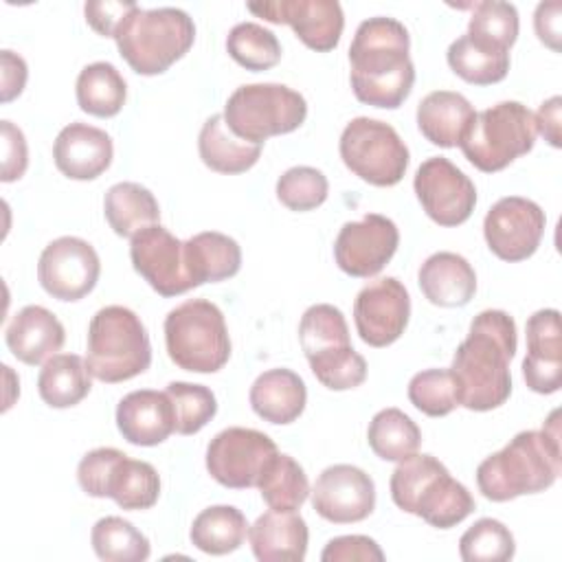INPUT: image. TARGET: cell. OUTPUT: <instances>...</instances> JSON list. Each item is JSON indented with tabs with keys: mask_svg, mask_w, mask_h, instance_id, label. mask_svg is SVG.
Listing matches in <instances>:
<instances>
[{
	"mask_svg": "<svg viewBox=\"0 0 562 562\" xmlns=\"http://www.w3.org/2000/svg\"><path fill=\"white\" fill-rule=\"evenodd\" d=\"M114 42L134 72L151 77L189 53L195 42V24L187 11L176 7H136L119 26Z\"/></svg>",
	"mask_w": 562,
	"mask_h": 562,
	"instance_id": "cell-5",
	"label": "cell"
},
{
	"mask_svg": "<svg viewBox=\"0 0 562 562\" xmlns=\"http://www.w3.org/2000/svg\"><path fill=\"white\" fill-rule=\"evenodd\" d=\"M560 11H562V4L558 0H551V2H540L533 13L536 35L551 50H560Z\"/></svg>",
	"mask_w": 562,
	"mask_h": 562,
	"instance_id": "cell-50",
	"label": "cell"
},
{
	"mask_svg": "<svg viewBox=\"0 0 562 562\" xmlns=\"http://www.w3.org/2000/svg\"><path fill=\"white\" fill-rule=\"evenodd\" d=\"M391 498L408 514L437 529H450L474 512V498L463 483L432 454H411L391 474Z\"/></svg>",
	"mask_w": 562,
	"mask_h": 562,
	"instance_id": "cell-4",
	"label": "cell"
},
{
	"mask_svg": "<svg viewBox=\"0 0 562 562\" xmlns=\"http://www.w3.org/2000/svg\"><path fill=\"white\" fill-rule=\"evenodd\" d=\"M307 103L283 83L239 86L224 105V121L239 138L263 145L270 136L290 134L303 125Z\"/></svg>",
	"mask_w": 562,
	"mask_h": 562,
	"instance_id": "cell-9",
	"label": "cell"
},
{
	"mask_svg": "<svg viewBox=\"0 0 562 562\" xmlns=\"http://www.w3.org/2000/svg\"><path fill=\"white\" fill-rule=\"evenodd\" d=\"M417 279L424 296L439 307H463L476 292V272L470 261L448 250L430 255Z\"/></svg>",
	"mask_w": 562,
	"mask_h": 562,
	"instance_id": "cell-25",
	"label": "cell"
},
{
	"mask_svg": "<svg viewBox=\"0 0 562 562\" xmlns=\"http://www.w3.org/2000/svg\"><path fill=\"white\" fill-rule=\"evenodd\" d=\"M198 151L202 162L217 173H244L259 160L261 145L239 138L226 125L224 114H213L200 130Z\"/></svg>",
	"mask_w": 562,
	"mask_h": 562,
	"instance_id": "cell-30",
	"label": "cell"
},
{
	"mask_svg": "<svg viewBox=\"0 0 562 562\" xmlns=\"http://www.w3.org/2000/svg\"><path fill=\"white\" fill-rule=\"evenodd\" d=\"M558 411H553L542 430L518 432L503 450L483 459L476 468L479 492L505 503L522 494L549 490L560 476V426Z\"/></svg>",
	"mask_w": 562,
	"mask_h": 562,
	"instance_id": "cell-3",
	"label": "cell"
},
{
	"mask_svg": "<svg viewBox=\"0 0 562 562\" xmlns=\"http://www.w3.org/2000/svg\"><path fill=\"white\" fill-rule=\"evenodd\" d=\"M316 380L329 391L356 389L367 378V362L353 347H342L307 358Z\"/></svg>",
	"mask_w": 562,
	"mask_h": 562,
	"instance_id": "cell-46",
	"label": "cell"
},
{
	"mask_svg": "<svg viewBox=\"0 0 562 562\" xmlns=\"http://www.w3.org/2000/svg\"><path fill=\"white\" fill-rule=\"evenodd\" d=\"M411 316V296L402 281L382 277L367 283L353 301L356 329L369 347H386L395 342Z\"/></svg>",
	"mask_w": 562,
	"mask_h": 562,
	"instance_id": "cell-18",
	"label": "cell"
},
{
	"mask_svg": "<svg viewBox=\"0 0 562 562\" xmlns=\"http://www.w3.org/2000/svg\"><path fill=\"white\" fill-rule=\"evenodd\" d=\"M4 340L20 362L35 367L61 349L66 331L50 310L42 305H26L11 318Z\"/></svg>",
	"mask_w": 562,
	"mask_h": 562,
	"instance_id": "cell-23",
	"label": "cell"
},
{
	"mask_svg": "<svg viewBox=\"0 0 562 562\" xmlns=\"http://www.w3.org/2000/svg\"><path fill=\"white\" fill-rule=\"evenodd\" d=\"M86 364L92 378L116 384L149 369L151 342L143 321L123 305L101 307L88 325Z\"/></svg>",
	"mask_w": 562,
	"mask_h": 562,
	"instance_id": "cell-6",
	"label": "cell"
},
{
	"mask_svg": "<svg viewBox=\"0 0 562 562\" xmlns=\"http://www.w3.org/2000/svg\"><path fill=\"white\" fill-rule=\"evenodd\" d=\"M165 345L171 362L193 373H215L231 358L224 314L206 299H189L167 314Z\"/></svg>",
	"mask_w": 562,
	"mask_h": 562,
	"instance_id": "cell-7",
	"label": "cell"
},
{
	"mask_svg": "<svg viewBox=\"0 0 562 562\" xmlns=\"http://www.w3.org/2000/svg\"><path fill=\"white\" fill-rule=\"evenodd\" d=\"M138 4L132 0H99V2H86L83 13L86 22L103 37H114L123 20L136 9Z\"/></svg>",
	"mask_w": 562,
	"mask_h": 562,
	"instance_id": "cell-49",
	"label": "cell"
},
{
	"mask_svg": "<svg viewBox=\"0 0 562 562\" xmlns=\"http://www.w3.org/2000/svg\"><path fill=\"white\" fill-rule=\"evenodd\" d=\"M560 110H562V99L555 94V97L547 99L533 114L536 132H540L551 147L562 145L560 143Z\"/></svg>",
	"mask_w": 562,
	"mask_h": 562,
	"instance_id": "cell-52",
	"label": "cell"
},
{
	"mask_svg": "<svg viewBox=\"0 0 562 562\" xmlns=\"http://www.w3.org/2000/svg\"><path fill=\"white\" fill-rule=\"evenodd\" d=\"M329 182L323 171L314 167H290L277 180V198L290 211H312L327 200Z\"/></svg>",
	"mask_w": 562,
	"mask_h": 562,
	"instance_id": "cell-45",
	"label": "cell"
},
{
	"mask_svg": "<svg viewBox=\"0 0 562 562\" xmlns=\"http://www.w3.org/2000/svg\"><path fill=\"white\" fill-rule=\"evenodd\" d=\"M465 35L483 46L509 50L518 37L516 7L512 2H501V0L476 2L468 22Z\"/></svg>",
	"mask_w": 562,
	"mask_h": 562,
	"instance_id": "cell-41",
	"label": "cell"
},
{
	"mask_svg": "<svg viewBox=\"0 0 562 562\" xmlns=\"http://www.w3.org/2000/svg\"><path fill=\"white\" fill-rule=\"evenodd\" d=\"M321 560L323 562H353V560L382 562L384 553L380 544L369 536H338L325 544Z\"/></svg>",
	"mask_w": 562,
	"mask_h": 562,
	"instance_id": "cell-47",
	"label": "cell"
},
{
	"mask_svg": "<svg viewBox=\"0 0 562 562\" xmlns=\"http://www.w3.org/2000/svg\"><path fill=\"white\" fill-rule=\"evenodd\" d=\"M514 551L512 531L496 518L476 520L459 540V553L465 562H505L514 558Z\"/></svg>",
	"mask_w": 562,
	"mask_h": 562,
	"instance_id": "cell-43",
	"label": "cell"
},
{
	"mask_svg": "<svg viewBox=\"0 0 562 562\" xmlns=\"http://www.w3.org/2000/svg\"><path fill=\"white\" fill-rule=\"evenodd\" d=\"M92 373L77 353H55L37 375L40 397L53 408H70L79 404L92 389Z\"/></svg>",
	"mask_w": 562,
	"mask_h": 562,
	"instance_id": "cell-32",
	"label": "cell"
},
{
	"mask_svg": "<svg viewBox=\"0 0 562 562\" xmlns=\"http://www.w3.org/2000/svg\"><path fill=\"white\" fill-rule=\"evenodd\" d=\"M397 244L395 222L380 213H367L360 222L342 224L334 241V259L349 277L369 279L391 261Z\"/></svg>",
	"mask_w": 562,
	"mask_h": 562,
	"instance_id": "cell-15",
	"label": "cell"
},
{
	"mask_svg": "<svg viewBox=\"0 0 562 562\" xmlns=\"http://www.w3.org/2000/svg\"><path fill=\"white\" fill-rule=\"evenodd\" d=\"M101 261L92 244L81 237L64 235L53 239L40 255V285L57 301H79L99 281Z\"/></svg>",
	"mask_w": 562,
	"mask_h": 562,
	"instance_id": "cell-12",
	"label": "cell"
},
{
	"mask_svg": "<svg viewBox=\"0 0 562 562\" xmlns=\"http://www.w3.org/2000/svg\"><path fill=\"white\" fill-rule=\"evenodd\" d=\"M165 393L173 408V428L180 435L200 432L217 413V400L209 386L169 382Z\"/></svg>",
	"mask_w": 562,
	"mask_h": 562,
	"instance_id": "cell-42",
	"label": "cell"
},
{
	"mask_svg": "<svg viewBox=\"0 0 562 562\" xmlns=\"http://www.w3.org/2000/svg\"><path fill=\"white\" fill-rule=\"evenodd\" d=\"M522 378L533 393L551 395L562 384L560 312L538 310L527 321V356Z\"/></svg>",
	"mask_w": 562,
	"mask_h": 562,
	"instance_id": "cell-20",
	"label": "cell"
},
{
	"mask_svg": "<svg viewBox=\"0 0 562 562\" xmlns=\"http://www.w3.org/2000/svg\"><path fill=\"white\" fill-rule=\"evenodd\" d=\"M248 536L246 516L233 505H213L202 509L191 525V542L211 555H226L241 547Z\"/></svg>",
	"mask_w": 562,
	"mask_h": 562,
	"instance_id": "cell-34",
	"label": "cell"
},
{
	"mask_svg": "<svg viewBox=\"0 0 562 562\" xmlns=\"http://www.w3.org/2000/svg\"><path fill=\"white\" fill-rule=\"evenodd\" d=\"M263 503L277 512H296L310 496L305 470L290 454H274L257 481Z\"/></svg>",
	"mask_w": 562,
	"mask_h": 562,
	"instance_id": "cell-36",
	"label": "cell"
},
{
	"mask_svg": "<svg viewBox=\"0 0 562 562\" xmlns=\"http://www.w3.org/2000/svg\"><path fill=\"white\" fill-rule=\"evenodd\" d=\"M246 7L270 24H290L296 37L316 53L336 48L345 29V13L336 0H261Z\"/></svg>",
	"mask_w": 562,
	"mask_h": 562,
	"instance_id": "cell-16",
	"label": "cell"
},
{
	"mask_svg": "<svg viewBox=\"0 0 562 562\" xmlns=\"http://www.w3.org/2000/svg\"><path fill=\"white\" fill-rule=\"evenodd\" d=\"M516 347V323L507 312L485 310L472 318L470 331L457 347L450 367L457 382L459 406L483 413L509 400V362Z\"/></svg>",
	"mask_w": 562,
	"mask_h": 562,
	"instance_id": "cell-1",
	"label": "cell"
},
{
	"mask_svg": "<svg viewBox=\"0 0 562 562\" xmlns=\"http://www.w3.org/2000/svg\"><path fill=\"white\" fill-rule=\"evenodd\" d=\"M77 103L83 112L110 119L121 112L127 99V83L110 61H94L81 68L77 77Z\"/></svg>",
	"mask_w": 562,
	"mask_h": 562,
	"instance_id": "cell-33",
	"label": "cell"
},
{
	"mask_svg": "<svg viewBox=\"0 0 562 562\" xmlns=\"http://www.w3.org/2000/svg\"><path fill=\"white\" fill-rule=\"evenodd\" d=\"M446 59L457 77L474 86L498 83L509 72V50L483 46L468 35L457 37L448 46Z\"/></svg>",
	"mask_w": 562,
	"mask_h": 562,
	"instance_id": "cell-35",
	"label": "cell"
},
{
	"mask_svg": "<svg viewBox=\"0 0 562 562\" xmlns=\"http://www.w3.org/2000/svg\"><path fill=\"white\" fill-rule=\"evenodd\" d=\"M103 213L119 237H134L138 231L158 224L160 206L154 193L138 182H116L103 198Z\"/></svg>",
	"mask_w": 562,
	"mask_h": 562,
	"instance_id": "cell-31",
	"label": "cell"
},
{
	"mask_svg": "<svg viewBox=\"0 0 562 562\" xmlns=\"http://www.w3.org/2000/svg\"><path fill=\"white\" fill-rule=\"evenodd\" d=\"M299 342L305 358L351 347L349 327L342 312L329 303L307 307L299 323Z\"/></svg>",
	"mask_w": 562,
	"mask_h": 562,
	"instance_id": "cell-39",
	"label": "cell"
},
{
	"mask_svg": "<svg viewBox=\"0 0 562 562\" xmlns=\"http://www.w3.org/2000/svg\"><path fill=\"white\" fill-rule=\"evenodd\" d=\"M184 259L193 285L231 279L241 268L239 244L217 231H204L184 241Z\"/></svg>",
	"mask_w": 562,
	"mask_h": 562,
	"instance_id": "cell-29",
	"label": "cell"
},
{
	"mask_svg": "<svg viewBox=\"0 0 562 562\" xmlns=\"http://www.w3.org/2000/svg\"><path fill=\"white\" fill-rule=\"evenodd\" d=\"M0 72H2V103H9L11 99H15L26 83L29 70H26V61L15 55L13 50H2L0 53Z\"/></svg>",
	"mask_w": 562,
	"mask_h": 562,
	"instance_id": "cell-51",
	"label": "cell"
},
{
	"mask_svg": "<svg viewBox=\"0 0 562 562\" xmlns=\"http://www.w3.org/2000/svg\"><path fill=\"white\" fill-rule=\"evenodd\" d=\"M279 454L277 443L261 430L231 426L206 446V470L224 487H257L270 459Z\"/></svg>",
	"mask_w": 562,
	"mask_h": 562,
	"instance_id": "cell-11",
	"label": "cell"
},
{
	"mask_svg": "<svg viewBox=\"0 0 562 562\" xmlns=\"http://www.w3.org/2000/svg\"><path fill=\"white\" fill-rule=\"evenodd\" d=\"M116 426L134 446H158L173 428V408L167 393L140 389L127 393L116 406Z\"/></svg>",
	"mask_w": 562,
	"mask_h": 562,
	"instance_id": "cell-22",
	"label": "cell"
},
{
	"mask_svg": "<svg viewBox=\"0 0 562 562\" xmlns=\"http://www.w3.org/2000/svg\"><path fill=\"white\" fill-rule=\"evenodd\" d=\"M314 512L336 525L360 522L371 516L375 507L373 479L349 463L325 468L312 487Z\"/></svg>",
	"mask_w": 562,
	"mask_h": 562,
	"instance_id": "cell-19",
	"label": "cell"
},
{
	"mask_svg": "<svg viewBox=\"0 0 562 562\" xmlns=\"http://www.w3.org/2000/svg\"><path fill=\"white\" fill-rule=\"evenodd\" d=\"M228 55L246 70L261 72L279 64L281 44L277 35L257 22H239L226 37Z\"/></svg>",
	"mask_w": 562,
	"mask_h": 562,
	"instance_id": "cell-40",
	"label": "cell"
},
{
	"mask_svg": "<svg viewBox=\"0 0 562 562\" xmlns=\"http://www.w3.org/2000/svg\"><path fill=\"white\" fill-rule=\"evenodd\" d=\"M90 542L94 553L105 562H143L151 553L147 536L121 516H105L97 520Z\"/></svg>",
	"mask_w": 562,
	"mask_h": 562,
	"instance_id": "cell-38",
	"label": "cell"
},
{
	"mask_svg": "<svg viewBox=\"0 0 562 562\" xmlns=\"http://www.w3.org/2000/svg\"><path fill=\"white\" fill-rule=\"evenodd\" d=\"M367 439L371 450L384 461H404L417 452L422 430L400 408H382L369 422Z\"/></svg>",
	"mask_w": 562,
	"mask_h": 562,
	"instance_id": "cell-37",
	"label": "cell"
},
{
	"mask_svg": "<svg viewBox=\"0 0 562 562\" xmlns=\"http://www.w3.org/2000/svg\"><path fill=\"white\" fill-rule=\"evenodd\" d=\"M252 411L270 424H292L305 408L307 389L290 369H268L250 386Z\"/></svg>",
	"mask_w": 562,
	"mask_h": 562,
	"instance_id": "cell-27",
	"label": "cell"
},
{
	"mask_svg": "<svg viewBox=\"0 0 562 562\" xmlns=\"http://www.w3.org/2000/svg\"><path fill=\"white\" fill-rule=\"evenodd\" d=\"M2 130V182L20 180L29 167V147L20 127L11 121H0Z\"/></svg>",
	"mask_w": 562,
	"mask_h": 562,
	"instance_id": "cell-48",
	"label": "cell"
},
{
	"mask_svg": "<svg viewBox=\"0 0 562 562\" xmlns=\"http://www.w3.org/2000/svg\"><path fill=\"white\" fill-rule=\"evenodd\" d=\"M413 189L424 213L439 226L463 224L476 204L474 182L443 156H432L419 165Z\"/></svg>",
	"mask_w": 562,
	"mask_h": 562,
	"instance_id": "cell-13",
	"label": "cell"
},
{
	"mask_svg": "<svg viewBox=\"0 0 562 562\" xmlns=\"http://www.w3.org/2000/svg\"><path fill=\"white\" fill-rule=\"evenodd\" d=\"M160 496V476L147 461L116 450L99 487V498H112L121 509H149Z\"/></svg>",
	"mask_w": 562,
	"mask_h": 562,
	"instance_id": "cell-26",
	"label": "cell"
},
{
	"mask_svg": "<svg viewBox=\"0 0 562 562\" xmlns=\"http://www.w3.org/2000/svg\"><path fill=\"white\" fill-rule=\"evenodd\" d=\"M130 259L134 270L160 296H178L195 288L184 259V241L160 224H151L132 237Z\"/></svg>",
	"mask_w": 562,
	"mask_h": 562,
	"instance_id": "cell-17",
	"label": "cell"
},
{
	"mask_svg": "<svg viewBox=\"0 0 562 562\" xmlns=\"http://www.w3.org/2000/svg\"><path fill=\"white\" fill-rule=\"evenodd\" d=\"M533 112L518 101H501L476 112L459 140L463 156L483 173L505 169L536 143Z\"/></svg>",
	"mask_w": 562,
	"mask_h": 562,
	"instance_id": "cell-8",
	"label": "cell"
},
{
	"mask_svg": "<svg viewBox=\"0 0 562 562\" xmlns=\"http://www.w3.org/2000/svg\"><path fill=\"white\" fill-rule=\"evenodd\" d=\"M476 116L472 103L452 90L428 92L417 105V127L437 147H457Z\"/></svg>",
	"mask_w": 562,
	"mask_h": 562,
	"instance_id": "cell-28",
	"label": "cell"
},
{
	"mask_svg": "<svg viewBox=\"0 0 562 562\" xmlns=\"http://www.w3.org/2000/svg\"><path fill=\"white\" fill-rule=\"evenodd\" d=\"M112 156L110 134L79 121L66 125L53 145L55 167L70 180L99 178L110 167Z\"/></svg>",
	"mask_w": 562,
	"mask_h": 562,
	"instance_id": "cell-21",
	"label": "cell"
},
{
	"mask_svg": "<svg viewBox=\"0 0 562 562\" xmlns=\"http://www.w3.org/2000/svg\"><path fill=\"white\" fill-rule=\"evenodd\" d=\"M408 50L411 37L400 20L378 15L360 22L349 46L356 99L373 108H400L415 83Z\"/></svg>",
	"mask_w": 562,
	"mask_h": 562,
	"instance_id": "cell-2",
	"label": "cell"
},
{
	"mask_svg": "<svg viewBox=\"0 0 562 562\" xmlns=\"http://www.w3.org/2000/svg\"><path fill=\"white\" fill-rule=\"evenodd\" d=\"M307 540V522L296 512L270 509L248 527V542L259 562H301Z\"/></svg>",
	"mask_w": 562,
	"mask_h": 562,
	"instance_id": "cell-24",
	"label": "cell"
},
{
	"mask_svg": "<svg viewBox=\"0 0 562 562\" xmlns=\"http://www.w3.org/2000/svg\"><path fill=\"white\" fill-rule=\"evenodd\" d=\"M411 404L428 417H443L459 406L457 382L450 369H426L408 382Z\"/></svg>",
	"mask_w": 562,
	"mask_h": 562,
	"instance_id": "cell-44",
	"label": "cell"
},
{
	"mask_svg": "<svg viewBox=\"0 0 562 562\" xmlns=\"http://www.w3.org/2000/svg\"><path fill=\"white\" fill-rule=\"evenodd\" d=\"M345 167L373 187L397 184L408 167V147L384 121L358 116L340 134Z\"/></svg>",
	"mask_w": 562,
	"mask_h": 562,
	"instance_id": "cell-10",
	"label": "cell"
},
{
	"mask_svg": "<svg viewBox=\"0 0 562 562\" xmlns=\"http://www.w3.org/2000/svg\"><path fill=\"white\" fill-rule=\"evenodd\" d=\"M544 211L527 198H501L483 220L487 248L503 261H522L531 257L544 235Z\"/></svg>",
	"mask_w": 562,
	"mask_h": 562,
	"instance_id": "cell-14",
	"label": "cell"
}]
</instances>
